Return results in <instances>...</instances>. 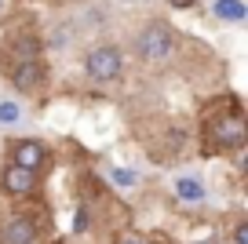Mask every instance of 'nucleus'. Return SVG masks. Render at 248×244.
Segmentation results:
<instances>
[{
    "label": "nucleus",
    "mask_w": 248,
    "mask_h": 244,
    "mask_svg": "<svg viewBox=\"0 0 248 244\" xmlns=\"http://www.w3.org/2000/svg\"><path fill=\"white\" fill-rule=\"evenodd\" d=\"M4 76H8V84L15 92H37L47 80L44 59H40V40L33 33L8 40V47H4Z\"/></svg>",
    "instance_id": "obj_1"
},
{
    "label": "nucleus",
    "mask_w": 248,
    "mask_h": 244,
    "mask_svg": "<svg viewBox=\"0 0 248 244\" xmlns=\"http://www.w3.org/2000/svg\"><path fill=\"white\" fill-rule=\"evenodd\" d=\"M248 142V124L241 109H230V113H212L204 121V146L208 153H237L245 150Z\"/></svg>",
    "instance_id": "obj_2"
},
{
    "label": "nucleus",
    "mask_w": 248,
    "mask_h": 244,
    "mask_svg": "<svg viewBox=\"0 0 248 244\" xmlns=\"http://www.w3.org/2000/svg\"><path fill=\"white\" fill-rule=\"evenodd\" d=\"M171 47H175V30H171L168 22H161V18L146 22L139 30V37H135V55H139L142 62H150V66L168 62Z\"/></svg>",
    "instance_id": "obj_3"
},
{
    "label": "nucleus",
    "mask_w": 248,
    "mask_h": 244,
    "mask_svg": "<svg viewBox=\"0 0 248 244\" xmlns=\"http://www.w3.org/2000/svg\"><path fill=\"white\" fill-rule=\"evenodd\" d=\"M84 73L95 84H109L124 73V51L117 44H95L92 51L84 55Z\"/></svg>",
    "instance_id": "obj_4"
},
{
    "label": "nucleus",
    "mask_w": 248,
    "mask_h": 244,
    "mask_svg": "<svg viewBox=\"0 0 248 244\" xmlns=\"http://www.w3.org/2000/svg\"><path fill=\"white\" fill-rule=\"evenodd\" d=\"M8 160L11 164H22V168H33V171H44L51 164V146L40 142V138H11Z\"/></svg>",
    "instance_id": "obj_5"
},
{
    "label": "nucleus",
    "mask_w": 248,
    "mask_h": 244,
    "mask_svg": "<svg viewBox=\"0 0 248 244\" xmlns=\"http://www.w3.org/2000/svg\"><path fill=\"white\" fill-rule=\"evenodd\" d=\"M37 171L33 168H22V164H11L8 160V168L0 171V186L11 193V197H30V193H37Z\"/></svg>",
    "instance_id": "obj_6"
},
{
    "label": "nucleus",
    "mask_w": 248,
    "mask_h": 244,
    "mask_svg": "<svg viewBox=\"0 0 248 244\" xmlns=\"http://www.w3.org/2000/svg\"><path fill=\"white\" fill-rule=\"evenodd\" d=\"M37 222L26 219V215H11L4 226H0V244H37Z\"/></svg>",
    "instance_id": "obj_7"
},
{
    "label": "nucleus",
    "mask_w": 248,
    "mask_h": 244,
    "mask_svg": "<svg viewBox=\"0 0 248 244\" xmlns=\"http://www.w3.org/2000/svg\"><path fill=\"white\" fill-rule=\"evenodd\" d=\"M216 18H223V22H245L248 18V4L245 0H216Z\"/></svg>",
    "instance_id": "obj_8"
},
{
    "label": "nucleus",
    "mask_w": 248,
    "mask_h": 244,
    "mask_svg": "<svg viewBox=\"0 0 248 244\" xmlns=\"http://www.w3.org/2000/svg\"><path fill=\"white\" fill-rule=\"evenodd\" d=\"M175 193H179V200H204V183L197 175H183V179H175Z\"/></svg>",
    "instance_id": "obj_9"
},
{
    "label": "nucleus",
    "mask_w": 248,
    "mask_h": 244,
    "mask_svg": "<svg viewBox=\"0 0 248 244\" xmlns=\"http://www.w3.org/2000/svg\"><path fill=\"white\" fill-rule=\"evenodd\" d=\"M22 121V106L15 99H0V128H15Z\"/></svg>",
    "instance_id": "obj_10"
},
{
    "label": "nucleus",
    "mask_w": 248,
    "mask_h": 244,
    "mask_svg": "<svg viewBox=\"0 0 248 244\" xmlns=\"http://www.w3.org/2000/svg\"><path fill=\"white\" fill-rule=\"evenodd\" d=\"M109 179H113V186H121V190H132V186L139 183V175L128 171V168H113V171H109Z\"/></svg>",
    "instance_id": "obj_11"
},
{
    "label": "nucleus",
    "mask_w": 248,
    "mask_h": 244,
    "mask_svg": "<svg viewBox=\"0 0 248 244\" xmlns=\"http://www.w3.org/2000/svg\"><path fill=\"white\" fill-rule=\"evenodd\" d=\"M233 244H248V222H245V219L233 226Z\"/></svg>",
    "instance_id": "obj_12"
},
{
    "label": "nucleus",
    "mask_w": 248,
    "mask_h": 244,
    "mask_svg": "<svg viewBox=\"0 0 248 244\" xmlns=\"http://www.w3.org/2000/svg\"><path fill=\"white\" fill-rule=\"evenodd\" d=\"M121 244H146V241H142V237H124Z\"/></svg>",
    "instance_id": "obj_13"
},
{
    "label": "nucleus",
    "mask_w": 248,
    "mask_h": 244,
    "mask_svg": "<svg viewBox=\"0 0 248 244\" xmlns=\"http://www.w3.org/2000/svg\"><path fill=\"white\" fill-rule=\"evenodd\" d=\"M190 4H194V0H175V8H190Z\"/></svg>",
    "instance_id": "obj_14"
},
{
    "label": "nucleus",
    "mask_w": 248,
    "mask_h": 244,
    "mask_svg": "<svg viewBox=\"0 0 248 244\" xmlns=\"http://www.w3.org/2000/svg\"><path fill=\"white\" fill-rule=\"evenodd\" d=\"M124 4H128V0H124Z\"/></svg>",
    "instance_id": "obj_15"
},
{
    "label": "nucleus",
    "mask_w": 248,
    "mask_h": 244,
    "mask_svg": "<svg viewBox=\"0 0 248 244\" xmlns=\"http://www.w3.org/2000/svg\"><path fill=\"white\" fill-rule=\"evenodd\" d=\"M219 244H223V241H219Z\"/></svg>",
    "instance_id": "obj_16"
}]
</instances>
